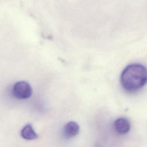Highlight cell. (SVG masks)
I'll use <instances>...</instances> for the list:
<instances>
[{"label":"cell","mask_w":147,"mask_h":147,"mask_svg":"<svg viewBox=\"0 0 147 147\" xmlns=\"http://www.w3.org/2000/svg\"><path fill=\"white\" fill-rule=\"evenodd\" d=\"M120 83L123 89L128 92L141 90L147 83V68L139 63L127 65L120 76Z\"/></svg>","instance_id":"obj_1"},{"label":"cell","mask_w":147,"mask_h":147,"mask_svg":"<svg viewBox=\"0 0 147 147\" xmlns=\"http://www.w3.org/2000/svg\"><path fill=\"white\" fill-rule=\"evenodd\" d=\"M13 95L18 99H25L30 97L32 94V88L30 85L25 81L16 82L11 90Z\"/></svg>","instance_id":"obj_2"},{"label":"cell","mask_w":147,"mask_h":147,"mask_svg":"<svg viewBox=\"0 0 147 147\" xmlns=\"http://www.w3.org/2000/svg\"><path fill=\"white\" fill-rule=\"evenodd\" d=\"M130 122L125 117L117 118L113 123V128L115 131L120 135L127 134L130 129Z\"/></svg>","instance_id":"obj_3"},{"label":"cell","mask_w":147,"mask_h":147,"mask_svg":"<svg viewBox=\"0 0 147 147\" xmlns=\"http://www.w3.org/2000/svg\"><path fill=\"white\" fill-rule=\"evenodd\" d=\"M79 132V126L74 121H69L65 124L63 129V134L64 137L70 138L75 137Z\"/></svg>","instance_id":"obj_4"},{"label":"cell","mask_w":147,"mask_h":147,"mask_svg":"<svg viewBox=\"0 0 147 147\" xmlns=\"http://www.w3.org/2000/svg\"><path fill=\"white\" fill-rule=\"evenodd\" d=\"M21 136L27 140H33L38 138V135L34 131L30 124L25 125L21 131Z\"/></svg>","instance_id":"obj_5"}]
</instances>
